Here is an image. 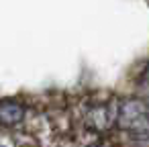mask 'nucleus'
<instances>
[{
    "mask_svg": "<svg viewBox=\"0 0 149 147\" xmlns=\"http://www.w3.org/2000/svg\"><path fill=\"white\" fill-rule=\"evenodd\" d=\"M0 147H2V145H0Z\"/></svg>",
    "mask_w": 149,
    "mask_h": 147,
    "instance_id": "5",
    "label": "nucleus"
},
{
    "mask_svg": "<svg viewBox=\"0 0 149 147\" xmlns=\"http://www.w3.org/2000/svg\"><path fill=\"white\" fill-rule=\"evenodd\" d=\"M118 106V104H116ZM116 106L108 104V102H96L90 104L86 108V123L96 129V131H104L110 125L116 123Z\"/></svg>",
    "mask_w": 149,
    "mask_h": 147,
    "instance_id": "2",
    "label": "nucleus"
},
{
    "mask_svg": "<svg viewBox=\"0 0 149 147\" xmlns=\"http://www.w3.org/2000/svg\"><path fill=\"white\" fill-rule=\"evenodd\" d=\"M116 125L133 137H149V102L143 98H125L118 102Z\"/></svg>",
    "mask_w": 149,
    "mask_h": 147,
    "instance_id": "1",
    "label": "nucleus"
},
{
    "mask_svg": "<svg viewBox=\"0 0 149 147\" xmlns=\"http://www.w3.org/2000/svg\"><path fill=\"white\" fill-rule=\"evenodd\" d=\"M139 92L145 98H149V63L145 65V70H143V74L139 78Z\"/></svg>",
    "mask_w": 149,
    "mask_h": 147,
    "instance_id": "4",
    "label": "nucleus"
},
{
    "mask_svg": "<svg viewBox=\"0 0 149 147\" xmlns=\"http://www.w3.org/2000/svg\"><path fill=\"white\" fill-rule=\"evenodd\" d=\"M27 114V108L23 102L15 98H4L0 100V125L2 127H17L23 123Z\"/></svg>",
    "mask_w": 149,
    "mask_h": 147,
    "instance_id": "3",
    "label": "nucleus"
}]
</instances>
